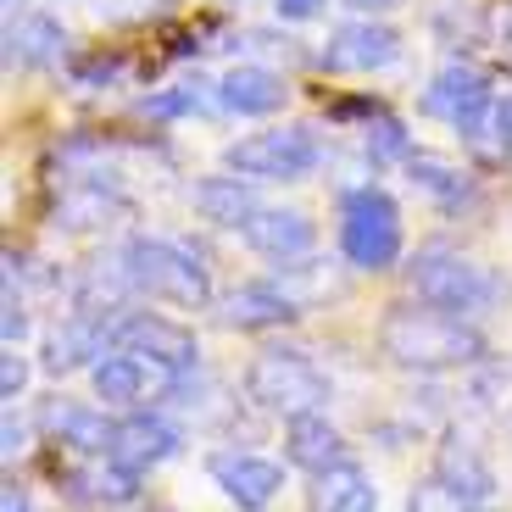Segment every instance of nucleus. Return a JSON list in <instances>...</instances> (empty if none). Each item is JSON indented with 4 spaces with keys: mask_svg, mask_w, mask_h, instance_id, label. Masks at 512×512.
<instances>
[{
    "mask_svg": "<svg viewBox=\"0 0 512 512\" xmlns=\"http://www.w3.org/2000/svg\"><path fill=\"white\" fill-rule=\"evenodd\" d=\"M62 45H67V34H62L56 17L28 12V17H17V23L6 28V62L12 67H51L56 56H62Z\"/></svg>",
    "mask_w": 512,
    "mask_h": 512,
    "instance_id": "obj_19",
    "label": "nucleus"
},
{
    "mask_svg": "<svg viewBox=\"0 0 512 512\" xmlns=\"http://www.w3.org/2000/svg\"><path fill=\"white\" fill-rule=\"evenodd\" d=\"M346 6H357V12H396L401 0H346Z\"/></svg>",
    "mask_w": 512,
    "mask_h": 512,
    "instance_id": "obj_31",
    "label": "nucleus"
},
{
    "mask_svg": "<svg viewBox=\"0 0 512 512\" xmlns=\"http://www.w3.org/2000/svg\"><path fill=\"white\" fill-rule=\"evenodd\" d=\"M284 457H290V468L318 479L346 462V440H340V429L323 412H301V418L284 423Z\"/></svg>",
    "mask_w": 512,
    "mask_h": 512,
    "instance_id": "obj_12",
    "label": "nucleus"
},
{
    "mask_svg": "<svg viewBox=\"0 0 512 512\" xmlns=\"http://www.w3.org/2000/svg\"><path fill=\"white\" fill-rule=\"evenodd\" d=\"M368 151H379V156H412V145H407V134H401V123H390V117H373Z\"/></svg>",
    "mask_w": 512,
    "mask_h": 512,
    "instance_id": "obj_26",
    "label": "nucleus"
},
{
    "mask_svg": "<svg viewBox=\"0 0 512 512\" xmlns=\"http://www.w3.org/2000/svg\"><path fill=\"white\" fill-rule=\"evenodd\" d=\"M312 501H318V512H379V490L357 462H340V468L318 474Z\"/></svg>",
    "mask_w": 512,
    "mask_h": 512,
    "instance_id": "obj_22",
    "label": "nucleus"
},
{
    "mask_svg": "<svg viewBox=\"0 0 512 512\" xmlns=\"http://www.w3.org/2000/svg\"><path fill=\"white\" fill-rule=\"evenodd\" d=\"M340 251L362 273H384L401 262V206L379 184L340 195Z\"/></svg>",
    "mask_w": 512,
    "mask_h": 512,
    "instance_id": "obj_4",
    "label": "nucleus"
},
{
    "mask_svg": "<svg viewBox=\"0 0 512 512\" xmlns=\"http://www.w3.org/2000/svg\"><path fill=\"white\" fill-rule=\"evenodd\" d=\"M240 234H245L251 251L273 256V262H295V256H307L312 240H318L312 218H307V212H290V206H262Z\"/></svg>",
    "mask_w": 512,
    "mask_h": 512,
    "instance_id": "obj_13",
    "label": "nucleus"
},
{
    "mask_svg": "<svg viewBox=\"0 0 512 512\" xmlns=\"http://www.w3.org/2000/svg\"><path fill=\"white\" fill-rule=\"evenodd\" d=\"M90 496L106 501V507H134V501H140V474H128V468H117V462L106 457L90 474Z\"/></svg>",
    "mask_w": 512,
    "mask_h": 512,
    "instance_id": "obj_23",
    "label": "nucleus"
},
{
    "mask_svg": "<svg viewBox=\"0 0 512 512\" xmlns=\"http://www.w3.org/2000/svg\"><path fill=\"white\" fill-rule=\"evenodd\" d=\"M123 279L140 295L173 301V307H206V301H212V279H206L201 262H195L184 245L151 240V234L123 245Z\"/></svg>",
    "mask_w": 512,
    "mask_h": 512,
    "instance_id": "obj_5",
    "label": "nucleus"
},
{
    "mask_svg": "<svg viewBox=\"0 0 512 512\" xmlns=\"http://www.w3.org/2000/svg\"><path fill=\"white\" fill-rule=\"evenodd\" d=\"M112 351H128V357L151 362L162 373H195L201 362V346L184 323L162 318V312H128V318L112 323Z\"/></svg>",
    "mask_w": 512,
    "mask_h": 512,
    "instance_id": "obj_7",
    "label": "nucleus"
},
{
    "mask_svg": "<svg viewBox=\"0 0 512 512\" xmlns=\"http://www.w3.org/2000/svg\"><path fill=\"white\" fill-rule=\"evenodd\" d=\"M412 290H418V301H429V307H446V312H457V318H468V312L496 307L501 295H507V284L490 268L468 262L462 251L423 245V251L412 256Z\"/></svg>",
    "mask_w": 512,
    "mask_h": 512,
    "instance_id": "obj_2",
    "label": "nucleus"
},
{
    "mask_svg": "<svg viewBox=\"0 0 512 512\" xmlns=\"http://www.w3.org/2000/svg\"><path fill=\"white\" fill-rule=\"evenodd\" d=\"M179 446L184 440L167 418H156V412H128V418H117L112 462L128 468V474H151V468H162V462L179 457Z\"/></svg>",
    "mask_w": 512,
    "mask_h": 512,
    "instance_id": "obj_11",
    "label": "nucleus"
},
{
    "mask_svg": "<svg viewBox=\"0 0 512 512\" xmlns=\"http://www.w3.org/2000/svg\"><path fill=\"white\" fill-rule=\"evenodd\" d=\"M273 6H279L284 23H312L323 12V0H273Z\"/></svg>",
    "mask_w": 512,
    "mask_h": 512,
    "instance_id": "obj_29",
    "label": "nucleus"
},
{
    "mask_svg": "<svg viewBox=\"0 0 512 512\" xmlns=\"http://www.w3.org/2000/svg\"><path fill=\"white\" fill-rule=\"evenodd\" d=\"M195 212L218 229H245L262 206L251 195V179H201L195 184Z\"/></svg>",
    "mask_w": 512,
    "mask_h": 512,
    "instance_id": "obj_20",
    "label": "nucleus"
},
{
    "mask_svg": "<svg viewBox=\"0 0 512 512\" xmlns=\"http://www.w3.org/2000/svg\"><path fill=\"white\" fill-rule=\"evenodd\" d=\"M206 474L218 479V490L240 512H268L273 496L284 490V468L268 457H256V451H212L206 457Z\"/></svg>",
    "mask_w": 512,
    "mask_h": 512,
    "instance_id": "obj_9",
    "label": "nucleus"
},
{
    "mask_svg": "<svg viewBox=\"0 0 512 512\" xmlns=\"http://www.w3.org/2000/svg\"><path fill=\"white\" fill-rule=\"evenodd\" d=\"M6 451H23V429H17V418H6Z\"/></svg>",
    "mask_w": 512,
    "mask_h": 512,
    "instance_id": "obj_32",
    "label": "nucleus"
},
{
    "mask_svg": "<svg viewBox=\"0 0 512 512\" xmlns=\"http://www.w3.org/2000/svg\"><path fill=\"white\" fill-rule=\"evenodd\" d=\"M435 479H446L468 507H490V496H496V474H490V462L479 457L468 440H457V435H446V446L435 451Z\"/></svg>",
    "mask_w": 512,
    "mask_h": 512,
    "instance_id": "obj_17",
    "label": "nucleus"
},
{
    "mask_svg": "<svg viewBox=\"0 0 512 512\" xmlns=\"http://www.w3.org/2000/svg\"><path fill=\"white\" fill-rule=\"evenodd\" d=\"M106 346H112V323H95V318L78 312L67 329H56L51 340H45V373H73L78 362L106 357Z\"/></svg>",
    "mask_w": 512,
    "mask_h": 512,
    "instance_id": "obj_18",
    "label": "nucleus"
},
{
    "mask_svg": "<svg viewBox=\"0 0 512 512\" xmlns=\"http://www.w3.org/2000/svg\"><path fill=\"white\" fill-rule=\"evenodd\" d=\"M407 512H485V507H468L446 479H423V485L407 496Z\"/></svg>",
    "mask_w": 512,
    "mask_h": 512,
    "instance_id": "obj_25",
    "label": "nucleus"
},
{
    "mask_svg": "<svg viewBox=\"0 0 512 512\" xmlns=\"http://www.w3.org/2000/svg\"><path fill=\"white\" fill-rule=\"evenodd\" d=\"M496 112V90H490V78L479 67H446V73L429 78V90H423V117H440L451 128H479L485 117Z\"/></svg>",
    "mask_w": 512,
    "mask_h": 512,
    "instance_id": "obj_8",
    "label": "nucleus"
},
{
    "mask_svg": "<svg viewBox=\"0 0 512 512\" xmlns=\"http://www.w3.org/2000/svg\"><path fill=\"white\" fill-rule=\"evenodd\" d=\"M12 6H17V0H12Z\"/></svg>",
    "mask_w": 512,
    "mask_h": 512,
    "instance_id": "obj_33",
    "label": "nucleus"
},
{
    "mask_svg": "<svg viewBox=\"0 0 512 512\" xmlns=\"http://www.w3.org/2000/svg\"><path fill=\"white\" fill-rule=\"evenodd\" d=\"M0 334H6V346H17L28 334V318H23V307H17L12 295H6V318H0Z\"/></svg>",
    "mask_w": 512,
    "mask_h": 512,
    "instance_id": "obj_30",
    "label": "nucleus"
},
{
    "mask_svg": "<svg viewBox=\"0 0 512 512\" xmlns=\"http://www.w3.org/2000/svg\"><path fill=\"white\" fill-rule=\"evenodd\" d=\"M45 429H51L62 446H73L78 457H95V462L112 457L117 423H106V412L84 407V401H51V407H45Z\"/></svg>",
    "mask_w": 512,
    "mask_h": 512,
    "instance_id": "obj_15",
    "label": "nucleus"
},
{
    "mask_svg": "<svg viewBox=\"0 0 512 512\" xmlns=\"http://www.w3.org/2000/svg\"><path fill=\"white\" fill-rule=\"evenodd\" d=\"M218 101L229 106V112H240V117H273L284 101H290V84H284L273 67L245 62V67H229V73H223Z\"/></svg>",
    "mask_w": 512,
    "mask_h": 512,
    "instance_id": "obj_16",
    "label": "nucleus"
},
{
    "mask_svg": "<svg viewBox=\"0 0 512 512\" xmlns=\"http://www.w3.org/2000/svg\"><path fill=\"white\" fill-rule=\"evenodd\" d=\"M28 390V362L17 357V346H6V362H0V396L17 401Z\"/></svg>",
    "mask_w": 512,
    "mask_h": 512,
    "instance_id": "obj_27",
    "label": "nucleus"
},
{
    "mask_svg": "<svg viewBox=\"0 0 512 512\" xmlns=\"http://www.w3.org/2000/svg\"><path fill=\"white\" fill-rule=\"evenodd\" d=\"M379 346L396 368L418 373H446V368H474L485 357V334L474 323H462L446 307H390V318L379 323Z\"/></svg>",
    "mask_w": 512,
    "mask_h": 512,
    "instance_id": "obj_1",
    "label": "nucleus"
},
{
    "mask_svg": "<svg viewBox=\"0 0 512 512\" xmlns=\"http://www.w3.org/2000/svg\"><path fill=\"white\" fill-rule=\"evenodd\" d=\"M245 396L262 412H279V418L290 423V418H301V412H323L329 379L318 373V362H312L307 351L273 346V351H256L251 357V368H245Z\"/></svg>",
    "mask_w": 512,
    "mask_h": 512,
    "instance_id": "obj_3",
    "label": "nucleus"
},
{
    "mask_svg": "<svg viewBox=\"0 0 512 512\" xmlns=\"http://www.w3.org/2000/svg\"><path fill=\"white\" fill-rule=\"evenodd\" d=\"M229 329H279V323L301 318V301H295L290 290H279V284H240V290L223 295V312H218Z\"/></svg>",
    "mask_w": 512,
    "mask_h": 512,
    "instance_id": "obj_14",
    "label": "nucleus"
},
{
    "mask_svg": "<svg viewBox=\"0 0 512 512\" xmlns=\"http://www.w3.org/2000/svg\"><path fill=\"white\" fill-rule=\"evenodd\" d=\"M190 106H195L190 90H173V95H151V101H140V112L145 117H179V112H190Z\"/></svg>",
    "mask_w": 512,
    "mask_h": 512,
    "instance_id": "obj_28",
    "label": "nucleus"
},
{
    "mask_svg": "<svg viewBox=\"0 0 512 512\" xmlns=\"http://www.w3.org/2000/svg\"><path fill=\"white\" fill-rule=\"evenodd\" d=\"M90 384L106 407H134V401L145 396V384H151V362L128 357V351H106L90 368Z\"/></svg>",
    "mask_w": 512,
    "mask_h": 512,
    "instance_id": "obj_21",
    "label": "nucleus"
},
{
    "mask_svg": "<svg viewBox=\"0 0 512 512\" xmlns=\"http://www.w3.org/2000/svg\"><path fill=\"white\" fill-rule=\"evenodd\" d=\"M318 140H312L307 128H268V134H245L223 151L229 173L251 184H284V179H307L312 167H318Z\"/></svg>",
    "mask_w": 512,
    "mask_h": 512,
    "instance_id": "obj_6",
    "label": "nucleus"
},
{
    "mask_svg": "<svg viewBox=\"0 0 512 512\" xmlns=\"http://www.w3.org/2000/svg\"><path fill=\"white\" fill-rule=\"evenodd\" d=\"M396 56H401V34L390 23H373V17L340 23L323 45V67H334V73H379Z\"/></svg>",
    "mask_w": 512,
    "mask_h": 512,
    "instance_id": "obj_10",
    "label": "nucleus"
},
{
    "mask_svg": "<svg viewBox=\"0 0 512 512\" xmlns=\"http://www.w3.org/2000/svg\"><path fill=\"white\" fill-rule=\"evenodd\" d=\"M407 167H412V179H418L429 195H440V201H451V206H457L462 195H468V179H462L457 167L435 162V156H407Z\"/></svg>",
    "mask_w": 512,
    "mask_h": 512,
    "instance_id": "obj_24",
    "label": "nucleus"
}]
</instances>
